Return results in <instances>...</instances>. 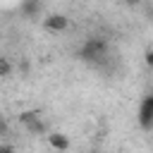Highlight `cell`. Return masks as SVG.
Listing matches in <instances>:
<instances>
[{
  "label": "cell",
  "instance_id": "cell-1",
  "mask_svg": "<svg viewBox=\"0 0 153 153\" xmlns=\"http://www.w3.org/2000/svg\"><path fill=\"white\" fill-rule=\"evenodd\" d=\"M108 50V43L103 38H88L86 45L81 48V57L84 60H103Z\"/></svg>",
  "mask_w": 153,
  "mask_h": 153
},
{
  "label": "cell",
  "instance_id": "cell-2",
  "mask_svg": "<svg viewBox=\"0 0 153 153\" xmlns=\"http://www.w3.org/2000/svg\"><path fill=\"white\" fill-rule=\"evenodd\" d=\"M139 124L141 129H153V96H146L139 105Z\"/></svg>",
  "mask_w": 153,
  "mask_h": 153
},
{
  "label": "cell",
  "instance_id": "cell-3",
  "mask_svg": "<svg viewBox=\"0 0 153 153\" xmlns=\"http://www.w3.org/2000/svg\"><path fill=\"white\" fill-rule=\"evenodd\" d=\"M22 122L26 124V129H29L31 134L43 131V122H41V115H38V112H24V115H22Z\"/></svg>",
  "mask_w": 153,
  "mask_h": 153
},
{
  "label": "cell",
  "instance_id": "cell-4",
  "mask_svg": "<svg viewBox=\"0 0 153 153\" xmlns=\"http://www.w3.org/2000/svg\"><path fill=\"white\" fill-rule=\"evenodd\" d=\"M67 24H69V19L65 14H50L45 19V29H50V31H62V29H67Z\"/></svg>",
  "mask_w": 153,
  "mask_h": 153
},
{
  "label": "cell",
  "instance_id": "cell-5",
  "mask_svg": "<svg viewBox=\"0 0 153 153\" xmlns=\"http://www.w3.org/2000/svg\"><path fill=\"white\" fill-rule=\"evenodd\" d=\"M48 141H50V146L57 148V151H67V148H69V141H67L65 134H50Z\"/></svg>",
  "mask_w": 153,
  "mask_h": 153
},
{
  "label": "cell",
  "instance_id": "cell-6",
  "mask_svg": "<svg viewBox=\"0 0 153 153\" xmlns=\"http://www.w3.org/2000/svg\"><path fill=\"white\" fill-rule=\"evenodd\" d=\"M10 72H12V65H10V60L0 55V76H7Z\"/></svg>",
  "mask_w": 153,
  "mask_h": 153
},
{
  "label": "cell",
  "instance_id": "cell-7",
  "mask_svg": "<svg viewBox=\"0 0 153 153\" xmlns=\"http://www.w3.org/2000/svg\"><path fill=\"white\" fill-rule=\"evenodd\" d=\"M22 10H24L26 14H36V12H41V5H38V2H24Z\"/></svg>",
  "mask_w": 153,
  "mask_h": 153
},
{
  "label": "cell",
  "instance_id": "cell-8",
  "mask_svg": "<svg viewBox=\"0 0 153 153\" xmlns=\"http://www.w3.org/2000/svg\"><path fill=\"white\" fill-rule=\"evenodd\" d=\"M146 65H148V67H153V50H148V53H146Z\"/></svg>",
  "mask_w": 153,
  "mask_h": 153
},
{
  "label": "cell",
  "instance_id": "cell-9",
  "mask_svg": "<svg viewBox=\"0 0 153 153\" xmlns=\"http://www.w3.org/2000/svg\"><path fill=\"white\" fill-rule=\"evenodd\" d=\"M0 134H7V124H5L2 117H0Z\"/></svg>",
  "mask_w": 153,
  "mask_h": 153
},
{
  "label": "cell",
  "instance_id": "cell-10",
  "mask_svg": "<svg viewBox=\"0 0 153 153\" xmlns=\"http://www.w3.org/2000/svg\"><path fill=\"white\" fill-rule=\"evenodd\" d=\"M0 153H14V151H12L10 146H0Z\"/></svg>",
  "mask_w": 153,
  "mask_h": 153
}]
</instances>
